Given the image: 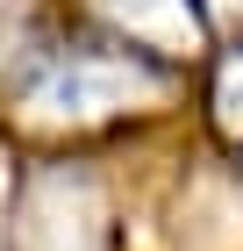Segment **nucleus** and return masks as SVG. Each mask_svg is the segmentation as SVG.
Wrapping results in <instances>:
<instances>
[{"label":"nucleus","mask_w":243,"mask_h":251,"mask_svg":"<svg viewBox=\"0 0 243 251\" xmlns=\"http://www.w3.org/2000/svg\"><path fill=\"white\" fill-rule=\"evenodd\" d=\"M136 94H157V72L136 58H108V50H72L29 86L36 115H100V108H122Z\"/></svg>","instance_id":"nucleus-1"},{"label":"nucleus","mask_w":243,"mask_h":251,"mask_svg":"<svg viewBox=\"0 0 243 251\" xmlns=\"http://www.w3.org/2000/svg\"><path fill=\"white\" fill-rule=\"evenodd\" d=\"M215 15H229V22H243V0H207Z\"/></svg>","instance_id":"nucleus-4"},{"label":"nucleus","mask_w":243,"mask_h":251,"mask_svg":"<svg viewBox=\"0 0 243 251\" xmlns=\"http://www.w3.org/2000/svg\"><path fill=\"white\" fill-rule=\"evenodd\" d=\"M114 15L143 43H193V7L186 0H114Z\"/></svg>","instance_id":"nucleus-2"},{"label":"nucleus","mask_w":243,"mask_h":251,"mask_svg":"<svg viewBox=\"0 0 243 251\" xmlns=\"http://www.w3.org/2000/svg\"><path fill=\"white\" fill-rule=\"evenodd\" d=\"M215 100H222V122H229V129H243V50L222 65V86H215Z\"/></svg>","instance_id":"nucleus-3"}]
</instances>
